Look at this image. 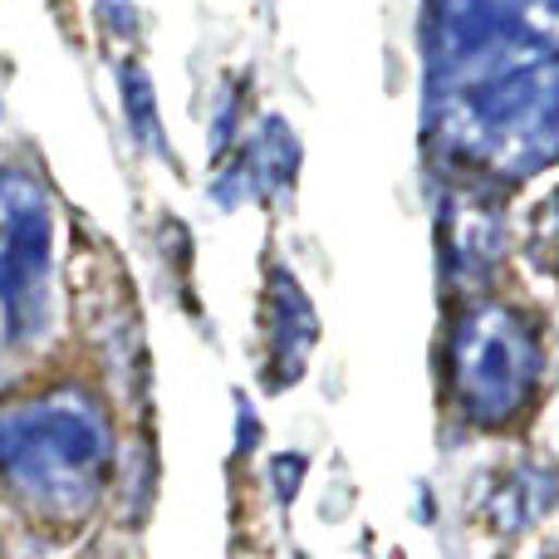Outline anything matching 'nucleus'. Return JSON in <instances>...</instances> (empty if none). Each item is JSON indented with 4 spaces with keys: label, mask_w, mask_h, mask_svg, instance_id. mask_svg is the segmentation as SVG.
I'll use <instances>...</instances> for the list:
<instances>
[{
    "label": "nucleus",
    "mask_w": 559,
    "mask_h": 559,
    "mask_svg": "<svg viewBox=\"0 0 559 559\" xmlns=\"http://www.w3.org/2000/svg\"><path fill=\"white\" fill-rule=\"evenodd\" d=\"M55 285V216L29 177H0V309L10 344H25L49 324Z\"/></svg>",
    "instance_id": "obj_3"
},
{
    "label": "nucleus",
    "mask_w": 559,
    "mask_h": 559,
    "mask_svg": "<svg viewBox=\"0 0 559 559\" xmlns=\"http://www.w3.org/2000/svg\"><path fill=\"white\" fill-rule=\"evenodd\" d=\"M535 251L550 265H559V192L545 197V206L535 212Z\"/></svg>",
    "instance_id": "obj_4"
},
{
    "label": "nucleus",
    "mask_w": 559,
    "mask_h": 559,
    "mask_svg": "<svg viewBox=\"0 0 559 559\" xmlns=\"http://www.w3.org/2000/svg\"><path fill=\"white\" fill-rule=\"evenodd\" d=\"M456 397L472 413V423L501 427L531 403L535 378H540V344L535 329L515 309L481 305L456 324L452 344Z\"/></svg>",
    "instance_id": "obj_2"
},
{
    "label": "nucleus",
    "mask_w": 559,
    "mask_h": 559,
    "mask_svg": "<svg viewBox=\"0 0 559 559\" xmlns=\"http://www.w3.org/2000/svg\"><path fill=\"white\" fill-rule=\"evenodd\" d=\"M108 452L114 437L104 413L74 388L25 397L0 413V481L15 501L55 521H74L94 506Z\"/></svg>",
    "instance_id": "obj_1"
}]
</instances>
